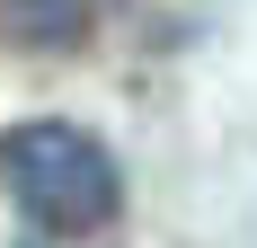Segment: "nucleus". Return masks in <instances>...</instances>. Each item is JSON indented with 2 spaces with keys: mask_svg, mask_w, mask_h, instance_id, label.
Here are the masks:
<instances>
[{
  "mask_svg": "<svg viewBox=\"0 0 257 248\" xmlns=\"http://www.w3.org/2000/svg\"><path fill=\"white\" fill-rule=\"evenodd\" d=\"M0 186H9V204L27 213L36 239H98L124 213L115 151L89 124H62V115H27L0 133Z\"/></svg>",
  "mask_w": 257,
  "mask_h": 248,
  "instance_id": "f257e3e1",
  "label": "nucleus"
},
{
  "mask_svg": "<svg viewBox=\"0 0 257 248\" xmlns=\"http://www.w3.org/2000/svg\"><path fill=\"white\" fill-rule=\"evenodd\" d=\"M0 36H18V45H80V0H0Z\"/></svg>",
  "mask_w": 257,
  "mask_h": 248,
  "instance_id": "f03ea898",
  "label": "nucleus"
},
{
  "mask_svg": "<svg viewBox=\"0 0 257 248\" xmlns=\"http://www.w3.org/2000/svg\"><path fill=\"white\" fill-rule=\"evenodd\" d=\"M18 248H36V239H18Z\"/></svg>",
  "mask_w": 257,
  "mask_h": 248,
  "instance_id": "7ed1b4c3",
  "label": "nucleus"
}]
</instances>
